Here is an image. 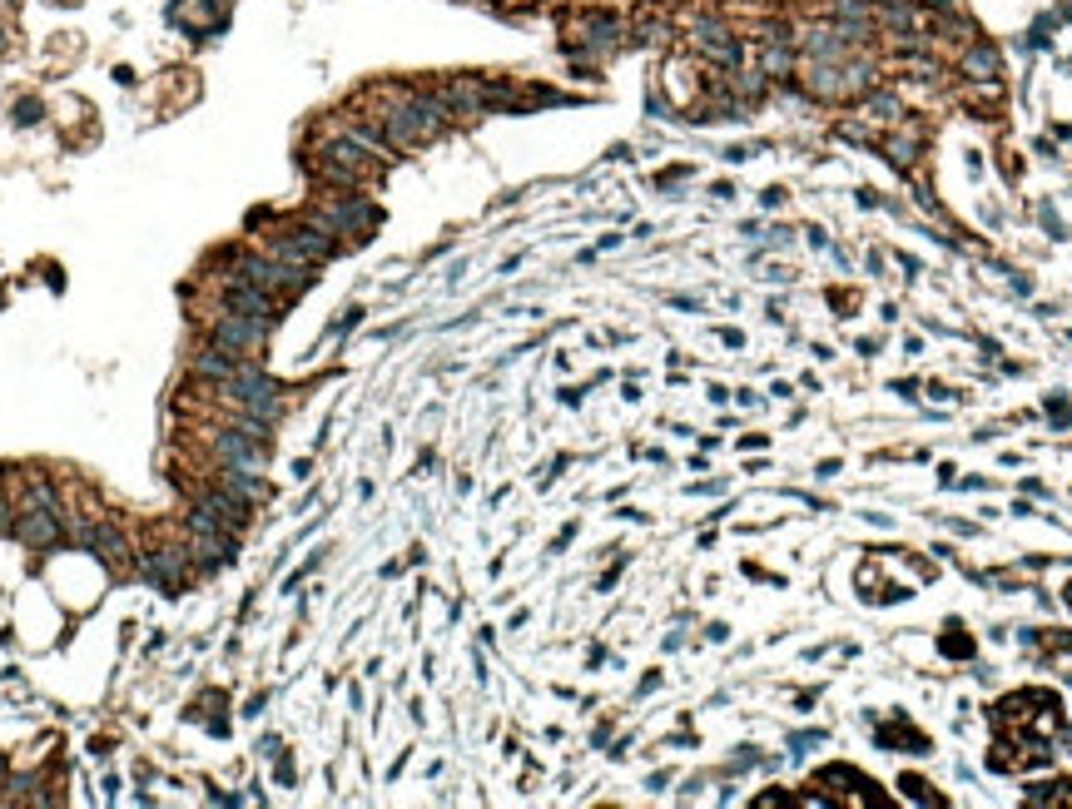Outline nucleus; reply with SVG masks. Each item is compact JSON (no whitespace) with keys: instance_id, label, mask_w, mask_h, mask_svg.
Masks as SVG:
<instances>
[{"instance_id":"obj_1","label":"nucleus","mask_w":1072,"mask_h":809,"mask_svg":"<svg viewBox=\"0 0 1072 809\" xmlns=\"http://www.w3.org/2000/svg\"><path fill=\"white\" fill-rule=\"evenodd\" d=\"M234 278L264 288L268 298H293V293H303L308 269H303V264H283V259H273V254H244V259L234 264Z\"/></svg>"},{"instance_id":"obj_2","label":"nucleus","mask_w":1072,"mask_h":809,"mask_svg":"<svg viewBox=\"0 0 1072 809\" xmlns=\"http://www.w3.org/2000/svg\"><path fill=\"white\" fill-rule=\"evenodd\" d=\"M264 338H268V318L239 313V308L219 313V318H214V328H209V343H214V348H224V353H234V358H249Z\"/></svg>"},{"instance_id":"obj_3","label":"nucleus","mask_w":1072,"mask_h":809,"mask_svg":"<svg viewBox=\"0 0 1072 809\" xmlns=\"http://www.w3.org/2000/svg\"><path fill=\"white\" fill-rule=\"evenodd\" d=\"M239 363H244V358H234V353H224V348L209 343V348L194 358V378H204V383H229Z\"/></svg>"},{"instance_id":"obj_4","label":"nucleus","mask_w":1072,"mask_h":809,"mask_svg":"<svg viewBox=\"0 0 1072 809\" xmlns=\"http://www.w3.org/2000/svg\"><path fill=\"white\" fill-rule=\"evenodd\" d=\"M144 571H149L154 581H179V576L189 571V546H159V551H149Z\"/></svg>"},{"instance_id":"obj_5","label":"nucleus","mask_w":1072,"mask_h":809,"mask_svg":"<svg viewBox=\"0 0 1072 809\" xmlns=\"http://www.w3.org/2000/svg\"><path fill=\"white\" fill-rule=\"evenodd\" d=\"M963 65H968L973 75H993V65H998V60H993V50H973Z\"/></svg>"}]
</instances>
